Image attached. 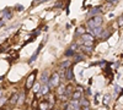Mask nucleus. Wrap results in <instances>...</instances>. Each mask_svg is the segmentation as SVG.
Returning <instances> with one entry per match:
<instances>
[{"mask_svg": "<svg viewBox=\"0 0 123 110\" xmlns=\"http://www.w3.org/2000/svg\"><path fill=\"white\" fill-rule=\"evenodd\" d=\"M102 23V17L96 15V16H92L91 18H89V21H87V26L89 28H95V27H98L101 26Z\"/></svg>", "mask_w": 123, "mask_h": 110, "instance_id": "nucleus-1", "label": "nucleus"}, {"mask_svg": "<svg viewBox=\"0 0 123 110\" xmlns=\"http://www.w3.org/2000/svg\"><path fill=\"white\" fill-rule=\"evenodd\" d=\"M35 79H36V71H33L32 73H31V75L27 77V81H26V88H27V89H30V88L33 87Z\"/></svg>", "mask_w": 123, "mask_h": 110, "instance_id": "nucleus-2", "label": "nucleus"}, {"mask_svg": "<svg viewBox=\"0 0 123 110\" xmlns=\"http://www.w3.org/2000/svg\"><path fill=\"white\" fill-rule=\"evenodd\" d=\"M59 81H60V77H59V73L58 72H54L52 76H50V79H49V84L53 86V87H57L59 84Z\"/></svg>", "mask_w": 123, "mask_h": 110, "instance_id": "nucleus-3", "label": "nucleus"}, {"mask_svg": "<svg viewBox=\"0 0 123 110\" xmlns=\"http://www.w3.org/2000/svg\"><path fill=\"white\" fill-rule=\"evenodd\" d=\"M68 109H74V110H79L81 106H80V102L78 100V99H73L70 103H69V105L67 106Z\"/></svg>", "mask_w": 123, "mask_h": 110, "instance_id": "nucleus-4", "label": "nucleus"}, {"mask_svg": "<svg viewBox=\"0 0 123 110\" xmlns=\"http://www.w3.org/2000/svg\"><path fill=\"white\" fill-rule=\"evenodd\" d=\"M90 31H91L92 36H101L102 32H104V29L101 28V26H98V27H95V28H90Z\"/></svg>", "mask_w": 123, "mask_h": 110, "instance_id": "nucleus-5", "label": "nucleus"}, {"mask_svg": "<svg viewBox=\"0 0 123 110\" xmlns=\"http://www.w3.org/2000/svg\"><path fill=\"white\" fill-rule=\"evenodd\" d=\"M81 38H83L84 42H94V41H95V37L92 36V34H89V33L81 34Z\"/></svg>", "mask_w": 123, "mask_h": 110, "instance_id": "nucleus-6", "label": "nucleus"}, {"mask_svg": "<svg viewBox=\"0 0 123 110\" xmlns=\"http://www.w3.org/2000/svg\"><path fill=\"white\" fill-rule=\"evenodd\" d=\"M39 94H42V95H44V94H47L48 93V91H49V86L48 84H46V83H43V86L41 87V89H39Z\"/></svg>", "mask_w": 123, "mask_h": 110, "instance_id": "nucleus-7", "label": "nucleus"}, {"mask_svg": "<svg viewBox=\"0 0 123 110\" xmlns=\"http://www.w3.org/2000/svg\"><path fill=\"white\" fill-rule=\"evenodd\" d=\"M65 77H67V79H69V81H73V79H74V73H73V70L68 67Z\"/></svg>", "mask_w": 123, "mask_h": 110, "instance_id": "nucleus-8", "label": "nucleus"}, {"mask_svg": "<svg viewBox=\"0 0 123 110\" xmlns=\"http://www.w3.org/2000/svg\"><path fill=\"white\" fill-rule=\"evenodd\" d=\"M17 100H18V94L15 93V94H12L11 99H10V104H11V105H15V104H17Z\"/></svg>", "mask_w": 123, "mask_h": 110, "instance_id": "nucleus-9", "label": "nucleus"}, {"mask_svg": "<svg viewBox=\"0 0 123 110\" xmlns=\"http://www.w3.org/2000/svg\"><path fill=\"white\" fill-rule=\"evenodd\" d=\"M89 105H90V103H89V100L87 99H81V102H80V106L81 108H84V109H87L89 108Z\"/></svg>", "mask_w": 123, "mask_h": 110, "instance_id": "nucleus-10", "label": "nucleus"}, {"mask_svg": "<svg viewBox=\"0 0 123 110\" xmlns=\"http://www.w3.org/2000/svg\"><path fill=\"white\" fill-rule=\"evenodd\" d=\"M100 11H101L100 7H95V9H92L91 11L89 12V16H96V15H98V14H100Z\"/></svg>", "mask_w": 123, "mask_h": 110, "instance_id": "nucleus-11", "label": "nucleus"}, {"mask_svg": "<svg viewBox=\"0 0 123 110\" xmlns=\"http://www.w3.org/2000/svg\"><path fill=\"white\" fill-rule=\"evenodd\" d=\"M48 81H49L48 73H47V72H43V73H42V77H41V82H42V83H47Z\"/></svg>", "mask_w": 123, "mask_h": 110, "instance_id": "nucleus-12", "label": "nucleus"}, {"mask_svg": "<svg viewBox=\"0 0 123 110\" xmlns=\"http://www.w3.org/2000/svg\"><path fill=\"white\" fill-rule=\"evenodd\" d=\"M64 94H65V97H69L70 94H73V87H70V86L65 87V92H64Z\"/></svg>", "mask_w": 123, "mask_h": 110, "instance_id": "nucleus-13", "label": "nucleus"}, {"mask_svg": "<svg viewBox=\"0 0 123 110\" xmlns=\"http://www.w3.org/2000/svg\"><path fill=\"white\" fill-rule=\"evenodd\" d=\"M71 95H73V99H78V100H79V99L81 98V91H79V89H78V91H75Z\"/></svg>", "mask_w": 123, "mask_h": 110, "instance_id": "nucleus-14", "label": "nucleus"}, {"mask_svg": "<svg viewBox=\"0 0 123 110\" xmlns=\"http://www.w3.org/2000/svg\"><path fill=\"white\" fill-rule=\"evenodd\" d=\"M85 32H86V29H85V27H84V26H80V27H78V29H76V33H78L79 36L84 34Z\"/></svg>", "mask_w": 123, "mask_h": 110, "instance_id": "nucleus-15", "label": "nucleus"}, {"mask_svg": "<svg viewBox=\"0 0 123 110\" xmlns=\"http://www.w3.org/2000/svg\"><path fill=\"white\" fill-rule=\"evenodd\" d=\"M39 50H41V47H39V48L37 49V50H36V53H35V54L32 55V58H31V59H30V64H31V63H33V61H35V60H36V58H37V55L39 54Z\"/></svg>", "mask_w": 123, "mask_h": 110, "instance_id": "nucleus-16", "label": "nucleus"}, {"mask_svg": "<svg viewBox=\"0 0 123 110\" xmlns=\"http://www.w3.org/2000/svg\"><path fill=\"white\" fill-rule=\"evenodd\" d=\"M64 92H65V86L60 84V86H59V91H58V94H59V95H63V94H64Z\"/></svg>", "mask_w": 123, "mask_h": 110, "instance_id": "nucleus-17", "label": "nucleus"}, {"mask_svg": "<svg viewBox=\"0 0 123 110\" xmlns=\"http://www.w3.org/2000/svg\"><path fill=\"white\" fill-rule=\"evenodd\" d=\"M110 102H111V97L106 94V95L104 97V104H105V105H108V104H110Z\"/></svg>", "mask_w": 123, "mask_h": 110, "instance_id": "nucleus-18", "label": "nucleus"}, {"mask_svg": "<svg viewBox=\"0 0 123 110\" xmlns=\"http://www.w3.org/2000/svg\"><path fill=\"white\" fill-rule=\"evenodd\" d=\"M24 100H25V93L22 92L21 94H20V97H18V100H17V103H18V104H22V103H24Z\"/></svg>", "mask_w": 123, "mask_h": 110, "instance_id": "nucleus-19", "label": "nucleus"}, {"mask_svg": "<svg viewBox=\"0 0 123 110\" xmlns=\"http://www.w3.org/2000/svg\"><path fill=\"white\" fill-rule=\"evenodd\" d=\"M70 65H71V63H70V61H64L63 64H62V67H63V68H68Z\"/></svg>", "mask_w": 123, "mask_h": 110, "instance_id": "nucleus-20", "label": "nucleus"}, {"mask_svg": "<svg viewBox=\"0 0 123 110\" xmlns=\"http://www.w3.org/2000/svg\"><path fill=\"white\" fill-rule=\"evenodd\" d=\"M65 55H67V56H73V55H74V50H71V49H69V50L65 53Z\"/></svg>", "mask_w": 123, "mask_h": 110, "instance_id": "nucleus-21", "label": "nucleus"}, {"mask_svg": "<svg viewBox=\"0 0 123 110\" xmlns=\"http://www.w3.org/2000/svg\"><path fill=\"white\" fill-rule=\"evenodd\" d=\"M39 89H41L39 84H36V87H35V92H39Z\"/></svg>", "mask_w": 123, "mask_h": 110, "instance_id": "nucleus-22", "label": "nucleus"}, {"mask_svg": "<svg viewBox=\"0 0 123 110\" xmlns=\"http://www.w3.org/2000/svg\"><path fill=\"white\" fill-rule=\"evenodd\" d=\"M123 25V17L119 18V21H118V26H122Z\"/></svg>", "mask_w": 123, "mask_h": 110, "instance_id": "nucleus-23", "label": "nucleus"}, {"mask_svg": "<svg viewBox=\"0 0 123 110\" xmlns=\"http://www.w3.org/2000/svg\"><path fill=\"white\" fill-rule=\"evenodd\" d=\"M76 48H78V47H76L75 44H74V45H71V50H76Z\"/></svg>", "mask_w": 123, "mask_h": 110, "instance_id": "nucleus-24", "label": "nucleus"}, {"mask_svg": "<svg viewBox=\"0 0 123 110\" xmlns=\"http://www.w3.org/2000/svg\"><path fill=\"white\" fill-rule=\"evenodd\" d=\"M116 92H117V93L121 92V88H119V87H116Z\"/></svg>", "mask_w": 123, "mask_h": 110, "instance_id": "nucleus-25", "label": "nucleus"}, {"mask_svg": "<svg viewBox=\"0 0 123 110\" xmlns=\"http://www.w3.org/2000/svg\"><path fill=\"white\" fill-rule=\"evenodd\" d=\"M38 1H39V3H42V1H46V0H36V3H38Z\"/></svg>", "mask_w": 123, "mask_h": 110, "instance_id": "nucleus-26", "label": "nucleus"}, {"mask_svg": "<svg viewBox=\"0 0 123 110\" xmlns=\"http://www.w3.org/2000/svg\"><path fill=\"white\" fill-rule=\"evenodd\" d=\"M3 25H4V23H3V22H1V21H0V27H1V26H3Z\"/></svg>", "mask_w": 123, "mask_h": 110, "instance_id": "nucleus-27", "label": "nucleus"}]
</instances>
